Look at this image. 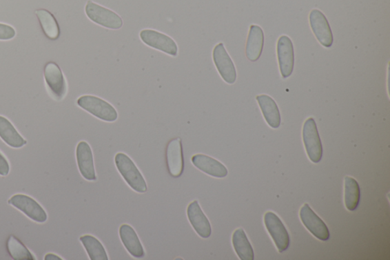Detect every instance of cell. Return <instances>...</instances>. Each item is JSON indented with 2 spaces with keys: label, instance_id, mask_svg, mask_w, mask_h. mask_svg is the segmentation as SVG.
I'll return each mask as SVG.
<instances>
[{
  "label": "cell",
  "instance_id": "obj_8",
  "mask_svg": "<svg viewBox=\"0 0 390 260\" xmlns=\"http://www.w3.org/2000/svg\"><path fill=\"white\" fill-rule=\"evenodd\" d=\"M9 204L19 209L28 219L35 222L45 223L48 220V214L45 209L34 199L26 194H15L9 200Z\"/></svg>",
  "mask_w": 390,
  "mask_h": 260
},
{
  "label": "cell",
  "instance_id": "obj_28",
  "mask_svg": "<svg viewBox=\"0 0 390 260\" xmlns=\"http://www.w3.org/2000/svg\"><path fill=\"white\" fill-rule=\"evenodd\" d=\"M45 260H61L59 256L54 255L53 254H48L45 257Z\"/></svg>",
  "mask_w": 390,
  "mask_h": 260
},
{
  "label": "cell",
  "instance_id": "obj_10",
  "mask_svg": "<svg viewBox=\"0 0 390 260\" xmlns=\"http://www.w3.org/2000/svg\"><path fill=\"white\" fill-rule=\"evenodd\" d=\"M300 218L303 226L317 239L322 241L329 240L330 233L328 227L308 204H305L301 208Z\"/></svg>",
  "mask_w": 390,
  "mask_h": 260
},
{
  "label": "cell",
  "instance_id": "obj_27",
  "mask_svg": "<svg viewBox=\"0 0 390 260\" xmlns=\"http://www.w3.org/2000/svg\"><path fill=\"white\" fill-rule=\"evenodd\" d=\"M10 170V164L6 158L0 153V176L6 177Z\"/></svg>",
  "mask_w": 390,
  "mask_h": 260
},
{
  "label": "cell",
  "instance_id": "obj_7",
  "mask_svg": "<svg viewBox=\"0 0 390 260\" xmlns=\"http://www.w3.org/2000/svg\"><path fill=\"white\" fill-rule=\"evenodd\" d=\"M264 222L279 252L287 250L290 245V236L279 217L271 212H266L264 216Z\"/></svg>",
  "mask_w": 390,
  "mask_h": 260
},
{
  "label": "cell",
  "instance_id": "obj_1",
  "mask_svg": "<svg viewBox=\"0 0 390 260\" xmlns=\"http://www.w3.org/2000/svg\"><path fill=\"white\" fill-rule=\"evenodd\" d=\"M115 165L123 179L136 192L145 193L147 186L139 169L127 155L118 153L114 157Z\"/></svg>",
  "mask_w": 390,
  "mask_h": 260
},
{
  "label": "cell",
  "instance_id": "obj_20",
  "mask_svg": "<svg viewBox=\"0 0 390 260\" xmlns=\"http://www.w3.org/2000/svg\"><path fill=\"white\" fill-rule=\"evenodd\" d=\"M0 139L12 148H21L27 143L17 128L6 118L0 115Z\"/></svg>",
  "mask_w": 390,
  "mask_h": 260
},
{
  "label": "cell",
  "instance_id": "obj_13",
  "mask_svg": "<svg viewBox=\"0 0 390 260\" xmlns=\"http://www.w3.org/2000/svg\"><path fill=\"white\" fill-rule=\"evenodd\" d=\"M187 215L195 232L201 238L207 239L211 237L212 234L211 223L202 211L198 201L191 202L187 206Z\"/></svg>",
  "mask_w": 390,
  "mask_h": 260
},
{
  "label": "cell",
  "instance_id": "obj_6",
  "mask_svg": "<svg viewBox=\"0 0 390 260\" xmlns=\"http://www.w3.org/2000/svg\"><path fill=\"white\" fill-rule=\"evenodd\" d=\"M45 79L47 88L56 100H62L68 92V84L59 65L49 62L45 67Z\"/></svg>",
  "mask_w": 390,
  "mask_h": 260
},
{
  "label": "cell",
  "instance_id": "obj_17",
  "mask_svg": "<svg viewBox=\"0 0 390 260\" xmlns=\"http://www.w3.org/2000/svg\"><path fill=\"white\" fill-rule=\"evenodd\" d=\"M264 32L263 28L256 25L250 26L245 54L252 62H256L261 57L264 47Z\"/></svg>",
  "mask_w": 390,
  "mask_h": 260
},
{
  "label": "cell",
  "instance_id": "obj_16",
  "mask_svg": "<svg viewBox=\"0 0 390 260\" xmlns=\"http://www.w3.org/2000/svg\"><path fill=\"white\" fill-rule=\"evenodd\" d=\"M192 162L195 168L209 176L215 178H225L228 175V170L225 166L212 157L196 154L192 157Z\"/></svg>",
  "mask_w": 390,
  "mask_h": 260
},
{
  "label": "cell",
  "instance_id": "obj_15",
  "mask_svg": "<svg viewBox=\"0 0 390 260\" xmlns=\"http://www.w3.org/2000/svg\"><path fill=\"white\" fill-rule=\"evenodd\" d=\"M166 163L170 175L172 177L182 176L184 171V157L182 141L180 139H172L166 148Z\"/></svg>",
  "mask_w": 390,
  "mask_h": 260
},
{
  "label": "cell",
  "instance_id": "obj_2",
  "mask_svg": "<svg viewBox=\"0 0 390 260\" xmlns=\"http://www.w3.org/2000/svg\"><path fill=\"white\" fill-rule=\"evenodd\" d=\"M77 105L93 117L106 122L118 119L119 114L115 108L105 100L95 96H83L77 99Z\"/></svg>",
  "mask_w": 390,
  "mask_h": 260
},
{
  "label": "cell",
  "instance_id": "obj_21",
  "mask_svg": "<svg viewBox=\"0 0 390 260\" xmlns=\"http://www.w3.org/2000/svg\"><path fill=\"white\" fill-rule=\"evenodd\" d=\"M35 13L46 37L50 40L59 39L61 34L60 27L53 14L44 9L38 10Z\"/></svg>",
  "mask_w": 390,
  "mask_h": 260
},
{
  "label": "cell",
  "instance_id": "obj_14",
  "mask_svg": "<svg viewBox=\"0 0 390 260\" xmlns=\"http://www.w3.org/2000/svg\"><path fill=\"white\" fill-rule=\"evenodd\" d=\"M76 155L78 168L83 177L89 181H95L96 170L90 144L85 141L79 142L76 147Z\"/></svg>",
  "mask_w": 390,
  "mask_h": 260
},
{
  "label": "cell",
  "instance_id": "obj_12",
  "mask_svg": "<svg viewBox=\"0 0 390 260\" xmlns=\"http://www.w3.org/2000/svg\"><path fill=\"white\" fill-rule=\"evenodd\" d=\"M278 59L281 76L286 79L293 73L294 52L293 42L287 35L280 36L277 45Z\"/></svg>",
  "mask_w": 390,
  "mask_h": 260
},
{
  "label": "cell",
  "instance_id": "obj_26",
  "mask_svg": "<svg viewBox=\"0 0 390 260\" xmlns=\"http://www.w3.org/2000/svg\"><path fill=\"white\" fill-rule=\"evenodd\" d=\"M15 28L7 24L0 23V41H10L16 37Z\"/></svg>",
  "mask_w": 390,
  "mask_h": 260
},
{
  "label": "cell",
  "instance_id": "obj_4",
  "mask_svg": "<svg viewBox=\"0 0 390 260\" xmlns=\"http://www.w3.org/2000/svg\"><path fill=\"white\" fill-rule=\"evenodd\" d=\"M302 141L309 160L314 163L320 162L323 154L322 144L313 118H309L303 124Z\"/></svg>",
  "mask_w": 390,
  "mask_h": 260
},
{
  "label": "cell",
  "instance_id": "obj_5",
  "mask_svg": "<svg viewBox=\"0 0 390 260\" xmlns=\"http://www.w3.org/2000/svg\"><path fill=\"white\" fill-rule=\"evenodd\" d=\"M140 38L144 44L152 48L172 57L178 56L176 42L167 34L154 30H143L140 32Z\"/></svg>",
  "mask_w": 390,
  "mask_h": 260
},
{
  "label": "cell",
  "instance_id": "obj_9",
  "mask_svg": "<svg viewBox=\"0 0 390 260\" xmlns=\"http://www.w3.org/2000/svg\"><path fill=\"white\" fill-rule=\"evenodd\" d=\"M213 61L223 81L228 84L235 83L237 77L235 65L223 43L214 47Z\"/></svg>",
  "mask_w": 390,
  "mask_h": 260
},
{
  "label": "cell",
  "instance_id": "obj_25",
  "mask_svg": "<svg viewBox=\"0 0 390 260\" xmlns=\"http://www.w3.org/2000/svg\"><path fill=\"white\" fill-rule=\"evenodd\" d=\"M10 257L16 260H34L32 252L16 237L10 236L6 243Z\"/></svg>",
  "mask_w": 390,
  "mask_h": 260
},
{
  "label": "cell",
  "instance_id": "obj_11",
  "mask_svg": "<svg viewBox=\"0 0 390 260\" xmlns=\"http://www.w3.org/2000/svg\"><path fill=\"white\" fill-rule=\"evenodd\" d=\"M309 24L316 38L322 46L330 48L333 44V34L329 21L321 11L314 10L310 12Z\"/></svg>",
  "mask_w": 390,
  "mask_h": 260
},
{
  "label": "cell",
  "instance_id": "obj_23",
  "mask_svg": "<svg viewBox=\"0 0 390 260\" xmlns=\"http://www.w3.org/2000/svg\"><path fill=\"white\" fill-rule=\"evenodd\" d=\"M360 199V190L356 179L346 177L345 178V204L348 210L355 211L358 207Z\"/></svg>",
  "mask_w": 390,
  "mask_h": 260
},
{
  "label": "cell",
  "instance_id": "obj_22",
  "mask_svg": "<svg viewBox=\"0 0 390 260\" xmlns=\"http://www.w3.org/2000/svg\"><path fill=\"white\" fill-rule=\"evenodd\" d=\"M234 248L241 260H254V251L243 228L234 231L232 237Z\"/></svg>",
  "mask_w": 390,
  "mask_h": 260
},
{
  "label": "cell",
  "instance_id": "obj_18",
  "mask_svg": "<svg viewBox=\"0 0 390 260\" xmlns=\"http://www.w3.org/2000/svg\"><path fill=\"white\" fill-rule=\"evenodd\" d=\"M119 235L123 244L129 254L134 258L145 256L142 243L134 229L129 225H122L119 228Z\"/></svg>",
  "mask_w": 390,
  "mask_h": 260
},
{
  "label": "cell",
  "instance_id": "obj_19",
  "mask_svg": "<svg viewBox=\"0 0 390 260\" xmlns=\"http://www.w3.org/2000/svg\"><path fill=\"white\" fill-rule=\"evenodd\" d=\"M260 108L264 115V118L269 126L272 128H278L280 126L281 118L276 101L267 95L256 97Z\"/></svg>",
  "mask_w": 390,
  "mask_h": 260
},
{
  "label": "cell",
  "instance_id": "obj_3",
  "mask_svg": "<svg viewBox=\"0 0 390 260\" xmlns=\"http://www.w3.org/2000/svg\"><path fill=\"white\" fill-rule=\"evenodd\" d=\"M86 16L100 26L118 30L123 26V20L116 12L90 0L85 7Z\"/></svg>",
  "mask_w": 390,
  "mask_h": 260
},
{
  "label": "cell",
  "instance_id": "obj_24",
  "mask_svg": "<svg viewBox=\"0 0 390 260\" xmlns=\"http://www.w3.org/2000/svg\"><path fill=\"white\" fill-rule=\"evenodd\" d=\"M91 260H107V254L104 246L96 237L84 235L79 238Z\"/></svg>",
  "mask_w": 390,
  "mask_h": 260
}]
</instances>
